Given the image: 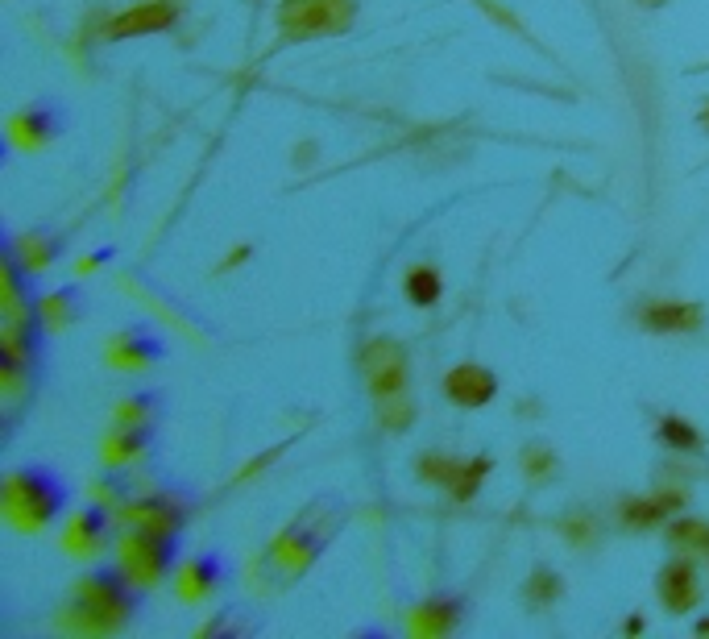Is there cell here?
I'll return each mask as SVG.
<instances>
[{
	"label": "cell",
	"instance_id": "obj_1",
	"mask_svg": "<svg viewBox=\"0 0 709 639\" xmlns=\"http://www.w3.org/2000/svg\"><path fill=\"white\" fill-rule=\"evenodd\" d=\"M137 610V590L125 569H100L75 590L71 602V627L83 631H117L133 619Z\"/></svg>",
	"mask_w": 709,
	"mask_h": 639
},
{
	"label": "cell",
	"instance_id": "obj_2",
	"mask_svg": "<svg viewBox=\"0 0 709 639\" xmlns=\"http://www.w3.org/2000/svg\"><path fill=\"white\" fill-rule=\"evenodd\" d=\"M340 503L336 498H316L287 532L278 536V544H274V552H270V565L282 573V577H295V573H303L307 565H311V557L332 540V532H336V523H340Z\"/></svg>",
	"mask_w": 709,
	"mask_h": 639
},
{
	"label": "cell",
	"instance_id": "obj_3",
	"mask_svg": "<svg viewBox=\"0 0 709 639\" xmlns=\"http://www.w3.org/2000/svg\"><path fill=\"white\" fill-rule=\"evenodd\" d=\"M5 503L25 527H42L63 511L67 490L50 469H21V474L5 486Z\"/></svg>",
	"mask_w": 709,
	"mask_h": 639
},
{
	"label": "cell",
	"instance_id": "obj_4",
	"mask_svg": "<svg viewBox=\"0 0 709 639\" xmlns=\"http://www.w3.org/2000/svg\"><path fill=\"white\" fill-rule=\"evenodd\" d=\"M353 13H357L353 0H282L278 25L287 38H320L345 30Z\"/></svg>",
	"mask_w": 709,
	"mask_h": 639
},
{
	"label": "cell",
	"instance_id": "obj_5",
	"mask_svg": "<svg viewBox=\"0 0 709 639\" xmlns=\"http://www.w3.org/2000/svg\"><path fill=\"white\" fill-rule=\"evenodd\" d=\"M361 370H365V386L374 391V399H394L403 395L407 386V357L394 341H370L361 349Z\"/></svg>",
	"mask_w": 709,
	"mask_h": 639
},
{
	"label": "cell",
	"instance_id": "obj_6",
	"mask_svg": "<svg viewBox=\"0 0 709 639\" xmlns=\"http://www.w3.org/2000/svg\"><path fill=\"white\" fill-rule=\"evenodd\" d=\"M175 548H179V540L175 536H150V532H133L129 540H125V573L133 577V581H141V586H150V581H158L166 569H170V561H175Z\"/></svg>",
	"mask_w": 709,
	"mask_h": 639
},
{
	"label": "cell",
	"instance_id": "obj_7",
	"mask_svg": "<svg viewBox=\"0 0 709 639\" xmlns=\"http://www.w3.org/2000/svg\"><path fill=\"white\" fill-rule=\"evenodd\" d=\"M179 17L175 0H150V5H137L129 13H121L117 21L108 25V38H137V34H162L170 30Z\"/></svg>",
	"mask_w": 709,
	"mask_h": 639
},
{
	"label": "cell",
	"instance_id": "obj_8",
	"mask_svg": "<svg viewBox=\"0 0 709 639\" xmlns=\"http://www.w3.org/2000/svg\"><path fill=\"white\" fill-rule=\"evenodd\" d=\"M444 391L457 407H486L498 395V378L486 366H457L448 374Z\"/></svg>",
	"mask_w": 709,
	"mask_h": 639
},
{
	"label": "cell",
	"instance_id": "obj_9",
	"mask_svg": "<svg viewBox=\"0 0 709 639\" xmlns=\"http://www.w3.org/2000/svg\"><path fill=\"white\" fill-rule=\"evenodd\" d=\"M129 523H133V532L179 536V527H183V507L175 503V498H146V503L129 507Z\"/></svg>",
	"mask_w": 709,
	"mask_h": 639
},
{
	"label": "cell",
	"instance_id": "obj_10",
	"mask_svg": "<svg viewBox=\"0 0 709 639\" xmlns=\"http://www.w3.org/2000/svg\"><path fill=\"white\" fill-rule=\"evenodd\" d=\"M656 590H660V598H664L668 610H689V606L697 602V569H693V561H672V565H664Z\"/></svg>",
	"mask_w": 709,
	"mask_h": 639
},
{
	"label": "cell",
	"instance_id": "obj_11",
	"mask_svg": "<svg viewBox=\"0 0 709 639\" xmlns=\"http://www.w3.org/2000/svg\"><path fill=\"white\" fill-rule=\"evenodd\" d=\"M643 324L651 332H689L701 324V312L697 303H651L643 312Z\"/></svg>",
	"mask_w": 709,
	"mask_h": 639
},
{
	"label": "cell",
	"instance_id": "obj_12",
	"mask_svg": "<svg viewBox=\"0 0 709 639\" xmlns=\"http://www.w3.org/2000/svg\"><path fill=\"white\" fill-rule=\"evenodd\" d=\"M461 615H465V602H457V598H444V602H428L415 615V631H423V635H444V631H452L461 623Z\"/></svg>",
	"mask_w": 709,
	"mask_h": 639
},
{
	"label": "cell",
	"instance_id": "obj_13",
	"mask_svg": "<svg viewBox=\"0 0 709 639\" xmlns=\"http://www.w3.org/2000/svg\"><path fill=\"white\" fill-rule=\"evenodd\" d=\"M676 507H680V494H660V498H643V503H627L622 519H627L631 527H651V523L668 519Z\"/></svg>",
	"mask_w": 709,
	"mask_h": 639
},
{
	"label": "cell",
	"instance_id": "obj_14",
	"mask_svg": "<svg viewBox=\"0 0 709 639\" xmlns=\"http://www.w3.org/2000/svg\"><path fill=\"white\" fill-rule=\"evenodd\" d=\"M407 299L415 303V308H432V303L440 299V274L432 266H415L407 274Z\"/></svg>",
	"mask_w": 709,
	"mask_h": 639
},
{
	"label": "cell",
	"instance_id": "obj_15",
	"mask_svg": "<svg viewBox=\"0 0 709 639\" xmlns=\"http://www.w3.org/2000/svg\"><path fill=\"white\" fill-rule=\"evenodd\" d=\"M486 469H490L486 457H477V461H469V465H457V478H452V494H457V498H473L477 486H481V478H486Z\"/></svg>",
	"mask_w": 709,
	"mask_h": 639
},
{
	"label": "cell",
	"instance_id": "obj_16",
	"mask_svg": "<svg viewBox=\"0 0 709 639\" xmlns=\"http://www.w3.org/2000/svg\"><path fill=\"white\" fill-rule=\"evenodd\" d=\"M216 569H220V561H216V557L195 561V565L187 569L183 590H187V594H208V590H212V581H216Z\"/></svg>",
	"mask_w": 709,
	"mask_h": 639
},
{
	"label": "cell",
	"instance_id": "obj_17",
	"mask_svg": "<svg viewBox=\"0 0 709 639\" xmlns=\"http://www.w3.org/2000/svg\"><path fill=\"white\" fill-rule=\"evenodd\" d=\"M100 536H104V511L88 507V511L79 515V523H75V540H79V548H96Z\"/></svg>",
	"mask_w": 709,
	"mask_h": 639
},
{
	"label": "cell",
	"instance_id": "obj_18",
	"mask_svg": "<svg viewBox=\"0 0 709 639\" xmlns=\"http://www.w3.org/2000/svg\"><path fill=\"white\" fill-rule=\"evenodd\" d=\"M660 440H668L672 449H697V444H701L697 428H689L685 420H664L660 424Z\"/></svg>",
	"mask_w": 709,
	"mask_h": 639
},
{
	"label": "cell",
	"instance_id": "obj_19",
	"mask_svg": "<svg viewBox=\"0 0 709 639\" xmlns=\"http://www.w3.org/2000/svg\"><path fill=\"white\" fill-rule=\"evenodd\" d=\"M672 540L676 544H697V548H709V527L697 523V519H680L672 523Z\"/></svg>",
	"mask_w": 709,
	"mask_h": 639
},
{
	"label": "cell",
	"instance_id": "obj_20",
	"mask_svg": "<svg viewBox=\"0 0 709 639\" xmlns=\"http://www.w3.org/2000/svg\"><path fill=\"white\" fill-rule=\"evenodd\" d=\"M17 125H21V129H30L34 142H42V137H50L54 129H59V121H54V117L46 113V108H30V113H25Z\"/></svg>",
	"mask_w": 709,
	"mask_h": 639
},
{
	"label": "cell",
	"instance_id": "obj_21",
	"mask_svg": "<svg viewBox=\"0 0 709 639\" xmlns=\"http://www.w3.org/2000/svg\"><path fill=\"white\" fill-rule=\"evenodd\" d=\"M419 469H423V482H452L457 478V461H444V457H423Z\"/></svg>",
	"mask_w": 709,
	"mask_h": 639
},
{
	"label": "cell",
	"instance_id": "obj_22",
	"mask_svg": "<svg viewBox=\"0 0 709 639\" xmlns=\"http://www.w3.org/2000/svg\"><path fill=\"white\" fill-rule=\"evenodd\" d=\"M121 353H125V357H162V345L150 341L146 332H129V337L121 341Z\"/></svg>",
	"mask_w": 709,
	"mask_h": 639
},
{
	"label": "cell",
	"instance_id": "obj_23",
	"mask_svg": "<svg viewBox=\"0 0 709 639\" xmlns=\"http://www.w3.org/2000/svg\"><path fill=\"white\" fill-rule=\"evenodd\" d=\"M639 5H647V9H660V5H664V0H639Z\"/></svg>",
	"mask_w": 709,
	"mask_h": 639
}]
</instances>
